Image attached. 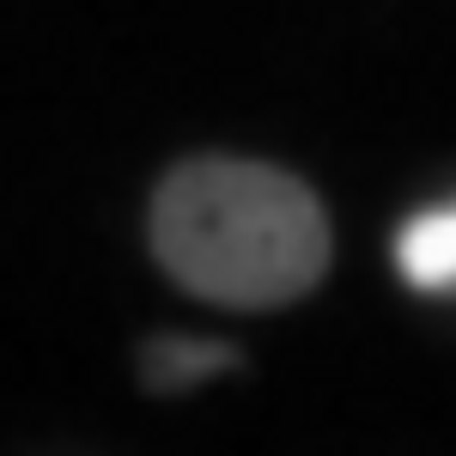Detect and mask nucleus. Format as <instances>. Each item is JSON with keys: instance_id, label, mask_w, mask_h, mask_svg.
Segmentation results:
<instances>
[{"instance_id": "f03ea898", "label": "nucleus", "mask_w": 456, "mask_h": 456, "mask_svg": "<svg viewBox=\"0 0 456 456\" xmlns=\"http://www.w3.org/2000/svg\"><path fill=\"white\" fill-rule=\"evenodd\" d=\"M244 359L225 341H195V335H152L141 347V378L152 395H183V389L208 384L219 371H238Z\"/></svg>"}, {"instance_id": "f257e3e1", "label": "nucleus", "mask_w": 456, "mask_h": 456, "mask_svg": "<svg viewBox=\"0 0 456 456\" xmlns=\"http://www.w3.org/2000/svg\"><path fill=\"white\" fill-rule=\"evenodd\" d=\"M152 256L183 292L274 311L329 274V213L311 183L256 159H189L152 195Z\"/></svg>"}, {"instance_id": "7ed1b4c3", "label": "nucleus", "mask_w": 456, "mask_h": 456, "mask_svg": "<svg viewBox=\"0 0 456 456\" xmlns=\"http://www.w3.org/2000/svg\"><path fill=\"white\" fill-rule=\"evenodd\" d=\"M395 262L420 292H451L456 286V208L420 213L414 225H402Z\"/></svg>"}]
</instances>
